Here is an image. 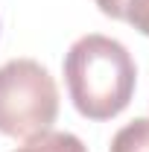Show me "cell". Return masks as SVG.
I'll return each mask as SVG.
<instances>
[{"label": "cell", "instance_id": "1", "mask_svg": "<svg viewBox=\"0 0 149 152\" xmlns=\"http://www.w3.org/2000/svg\"><path fill=\"white\" fill-rule=\"evenodd\" d=\"M64 82L73 108L88 120H111L131 102L137 67L117 38H76L64 56Z\"/></svg>", "mask_w": 149, "mask_h": 152}, {"label": "cell", "instance_id": "2", "mask_svg": "<svg viewBox=\"0 0 149 152\" xmlns=\"http://www.w3.org/2000/svg\"><path fill=\"white\" fill-rule=\"evenodd\" d=\"M58 117V88L50 70L35 58L0 64V132L32 140L53 129Z\"/></svg>", "mask_w": 149, "mask_h": 152}, {"label": "cell", "instance_id": "3", "mask_svg": "<svg viewBox=\"0 0 149 152\" xmlns=\"http://www.w3.org/2000/svg\"><path fill=\"white\" fill-rule=\"evenodd\" d=\"M108 152H149V117H137L114 134Z\"/></svg>", "mask_w": 149, "mask_h": 152}, {"label": "cell", "instance_id": "4", "mask_svg": "<svg viewBox=\"0 0 149 152\" xmlns=\"http://www.w3.org/2000/svg\"><path fill=\"white\" fill-rule=\"evenodd\" d=\"M15 152H88L85 143L70 132H47L41 137L26 140L23 146H18Z\"/></svg>", "mask_w": 149, "mask_h": 152}, {"label": "cell", "instance_id": "5", "mask_svg": "<svg viewBox=\"0 0 149 152\" xmlns=\"http://www.w3.org/2000/svg\"><path fill=\"white\" fill-rule=\"evenodd\" d=\"M123 20H129L140 35L149 38V0H129V3H126V18Z\"/></svg>", "mask_w": 149, "mask_h": 152}, {"label": "cell", "instance_id": "6", "mask_svg": "<svg viewBox=\"0 0 149 152\" xmlns=\"http://www.w3.org/2000/svg\"><path fill=\"white\" fill-rule=\"evenodd\" d=\"M93 3H96L99 12L108 15V18H117V20L126 18V3H129V0H93Z\"/></svg>", "mask_w": 149, "mask_h": 152}]
</instances>
